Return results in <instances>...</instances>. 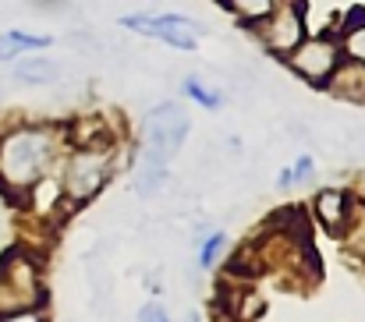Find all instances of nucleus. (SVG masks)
Returning a JSON list of instances; mask_svg holds the SVG:
<instances>
[{
	"label": "nucleus",
	"mask_w": 365,
	"mask_h": 322,
	"mask_svg": "<svg viewBox=\"0 0 365 322\" xmlns=\"http://www.w3.org/2000/svg\"><path fill=\"white\" fill-rule=\"evenodd\" d=\"M53 156V135L46 128H14L0 138V188L29 192L43 181Z\"/></svg>",
	"instance_id": "1"
},
{
	"label": "nucleus",
	"mask_w": 365,
	"mask_h": 322,
	"mask_svg": "<svg viewBox=\"0 0 365 322\" xmlns=\"http://www.w3.org/2000/svg\"><path fill=\"white\" fill-rule=\"evenodd\" d=\"M259 43L273 53V57H287L302 46L305 39V0H287L277 4L259 25H252Z\"/></svg>",
	"instance_id": "2"
},
{
	"label": "nucleus",
	"mask_w": 365,
	"mask_h": 322,
	"mask_svg": "<svg viewBox=\"0 0 365 322\" xmlns=\"http://www.w3.org/2000/svg\"><path fill=\"white\" fill-rule=\"evenodd\" d=\"M121 28H131L149 39H163L174 50H195L206 36V25H199L188 14H124Z\"/></svg>",
	"instance_id": "3"
},
{
	"label": "nucleus",
	"mask_w": 365,
	"mask_h": 322,
	"mask_svg": "<svg viewBox=\"0 0 365 322\" xmlns=\"http://www.w3.org/2000/svg\"><path fill=\"white\" fill-rule=\"evenodd\" d=\"M284 61L291 64V71L298 78L323 89L330 82V75L337 71V64L344 61V53H341V39H330V32H327L319 39H302V46L294 53H287Z\"/></svg>",
	"instance_id": "4"
},
{
	"label": "nucleus",
	"mask_w": 365,
	"mask_h": 322,
	"mask_svg": "<svg viewBox=\"0 0 365 322\" xmlns=\"http://www.w3.org/2000/svg\"><path fill=\"white\" fill-rule=\"evenodd\" d=\"M107 170H110V156H107V149L78 145V149L71 152V160H68V185H64L68 195H71L75 202L93 199V195L103 188Z\"/></svg>",
	"instance_id": "5"
},
{
	"label": "nucleus",
	"mask_w": 365,
	"mask_h": 322,
	"mask_svg": "<svg viewBox=\"0 0 365 322\" xmlns=\"http://www.w3.org/2000/svg\"><path fill=\"white\" fill-rule=\"evenodd\" d=\"M316 216L323 219V227H327L330 234H341L344 223H348V216H351V195L341 192V188L323 192V195L316 199Z\"/></svg>",
	"instance_id": "6"
},
{
	"label": "nucleus",
	"mask_w": 365,
	"mask_h": 322,
	"mask_svg": "<svg viewBox=\"0 0 365 322\" xmlns=\"http://www.w3.org/2000/svg\"><path fill=\"white\" fill-rule=\"evenodd\" d=\"M14 64V82L21 85H57L61 82V64L46 57H18Z\"/></svg>",
	"instance_id": "7"
},
{
	"label": "nucleus",
	"mask_w": 365,
	"mask_h": 322,
	"mask_svg": "<svg viewBox=\"0 0 365 322\" xmlns=\"http://www.w3.org/2000/svg\"><path fill=\"white\" fill-rule=\"evenodd\" d=\"M323 89H330L341 100H365V64H359V61L337 64V71L330 75V82Z\"/></svg>",
	"instance_id": "8"
},
{
	"label": "nucleus",
	"mask_w": 365,
	"mask_h": 322,
	"mask_svg": "<svg viewBox=\"0 0 365 322\" xmlns=\"http://www.w3.org/2000/svg\"><path fill=\"white\" fill-rule=\"evenodd\" d=\"M53 39L50 36H36V32H21V28H11V32H0V61L11 64L18 61L21 53H36V50H46Z\"/></svg>",
	"instance_id": "9"
},
{
	"label": "nucleus",
	"mask_w": 365,
	"mask_h": 322,
	"mask_svg": "<svg viewBox=\"0 0 365 322\" xmlns=\"http://www.w3.org/2000/svg\"><path fill=\"white\" fill-rule=\"evenodd\" d=\"M220 7H227V11H235V14H242V25H259L280 0H217Z\"/></svg>",
	"instance_id": "10"
},
{
	"label": "nucleus",
	"mask_w": 365,
	"mask_h": 322,
	"mask_svg": "<svg viewBox=\"0 0 365 322\" xmlns=\"http://www.w3.org/2000/svg\"><path fill=\"white\" fill-rule=\"evenodd\" d=\"M181 89H185V96H188L192 103H199V107H206V110H217L224 103V93L213 89V85H206L202 75H188V78L181 82Z\"/></svg>",
	"instance_id": "11"
},
{
	"label": "nucleus",
	"mask_w": 365,
	"mask_h": 322,
	"mask_svg": "<svg viewBox=\"0 0 365 322\" xmlns=\"http://www.w3.org/2000/svg\"><path fill=\"white\" fill-rule=\"evenodd\" d=\"M341 237H344V241H348V244L365 259V206H355V202H351V216H348Z\"/></svg>",
	"instance_id": "12"
},
{
	"label": "nucleus",
	"mask_w": 365,
	"mask_h": 322,
	"mask_svg": "<svg viewBox=\"0 0 365 322\" xmlns=\"http://www.w3.org/2000/svg\"><path fill=\"white\" fill-rule=\"evenodd\" d=\"M341 53L348 61L365 64V25H355V28H344L341 32Z\"/></svg>",
	"instance_id": "13"
},
{
	"label": "nucleus",
	"mask_w": 365,
	"mask_h": 322,
	"mask_svg": "<svg viewBox=\"0 0 365 322\" xmlns=\"http://www.w3.org/2000/svg\"><path fill=\"white\" fill-rule=\"evenodd\" d=\"M224 244H227V237L217 230V234H210L206 241H202V248H199V266L202 269H213L217 266V259L224 255Z\"/></svg>",
	"instance_id": "14"
},
{
	"label": "nucleus",
	"mask_w": 365,
	"mask_h": 322,
	"mask_svg": "<svg viewBox=\"0 0 365 322\" xmlns=\"http://www.w3.org/2000/svg\"><path fill=\"white\" fill-rule=\"evenodd\" d=\"M287 177H291V185H298V181L312 177V156H298V160H294V167L287 170Z\"/></svg>",
	"instance_id": "15"
},
{
	"label": "nucleus",
	"mask_w": 365,
	"mask_h": 322,
	"mask_svg": "<svg viewBox=\"0 0 365 322\" xmlns=\"http://www.w3.org/2000/svg\"><path fill=\"white\" fill-rule=\"evenodd\" d=\"M138 322H170V319H167V312H163V305H156V301H149V305H142V312H138Z\"/></svg>",
	"instance_id": "16"
},
{
	"label": "nucleus",
	"mask_w": 365,
	"mask_h": 322,
	"mask_svg": "<svg viewBox=\"0 0 365 322\" xmlns=\"http://www.w3.org/2000/svg\"><path fill=\"white\" fill-rule=\"evenodd\" d=\"M0 322H43L36 312H11V316H4Z\"/></svg>",
	"instance_id": "17"
},
{
	"label": "nucleus",
	"mask_w": 365,
	"mask_h": 322,
	"mask_svg": "<svg viewBox=\"0 0 365 322\" xmlns=\"http://www.w3.org/2000/svg\"><path fill=\"white\" fill-rule=\"evenodd\" d=\"M4 223H7V209H4V202H0V230H4Z\"/></svg>",
	"instance_id": "18"
}]
</instances>
